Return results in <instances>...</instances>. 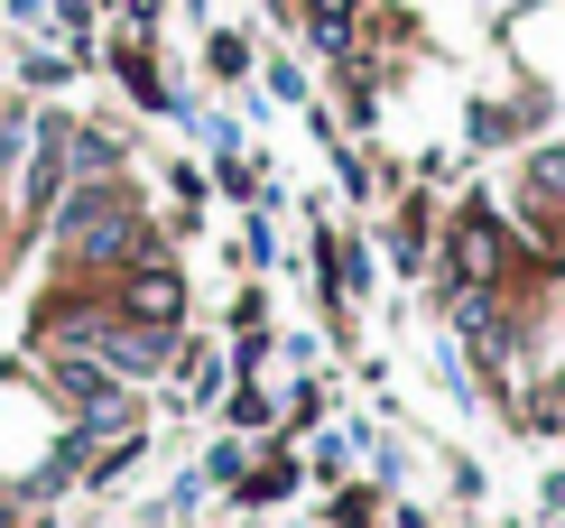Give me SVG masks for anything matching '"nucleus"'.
<instances>
[{"label": "nucleus", "instance_id": "1", "mask_svg": "<svg viewBox=\"0 0 565 528\" xmlns=\"http://www.w3.org/2000/svg\"><path fill=\"white\" fill-rule=\"evenodd\" d=\"M565 130V103H556V84H537V75H501V84H473L463 93V112H455V149L463 158H520L529 139H547Z\"/></svg>", "mask_w": 565, "mask_h": 528}, {"label": "nucleus", "instance_id": "2", "mask_svg": "<svg viewBox=\"0 0 565 528\" xmlns=\"http://www.w3.org/2000/svg\"><path fill=\"white\" fill-rule=\"evenodd\" d=\"M491 196H501V213L520 223V242H529L537 260H556V270H565V130L529 139L520 158H501Z\"/></svg>", "mask_w": 565, "mask_h": 528}, {"label": "nucleus", "instance_id": "3", "mask_svg": "<svg viewBox=\"0 0 565 528\" xmlns=\"http://www.w3.org/2000/svg\"><path fill=\"white\" fill-rule=\"evenodd\" d=\"M436 232H445V196L436 186H398V196H381V232H371V242H381V260L408 287H427V270H436Z\"/></svg>", "mask_w": 565, "mask_h": 528}, {"label": "nucleus", "instance_id": "4", "mask_svg": "<svg viewBox=\"0 0 565 528\" xmlns=\"http://www.w3.org/2000/svg\"><path fill=\"white\" fill-rule=\"evenodd\" d=\"M103 297L121 306V316H139V325H195V287L177 270V242H158V251H139L130 270H111Z\"/></svg>", "mask_w": 565, "mask_h": 528}, {"label": "nucleus", "instance_id": "5", "mask_svg": "<svg viewBox=\"0 0 565 528\" xmlns=\"http://www.w3.org/2000/svg\"><path fill=\"white\" fill-rule=\"evenodd\" d=\"M103 65H111V84H121L139 112H158V122H185V93H177V75H168V56H158V38L111 29V38H103Z\"/></svg>", "mask_w": 565, "mask_h": 528}, {"label": "nucleus", "instance_id": "6", "mask_svg": "<svg viewBox=\"0 0 565 528\" xmlns=\"http://www.w3.org/2000/svg\"><path fill=\"white\" fill-rule=\"evenodd\" d=\"M297 492H306V454H297V436H260V445H250V464L232 473V510H288Z\"/></svg>", "mask_w": 565, "mask_h": 528}, {"label": "nucleus", "instance_id": "7", "mask_svg": "<svg viewBox=\"0 0 565 528\" xmlns=\"http://www.w3.org/2000/svg\"><path fill=\"white\" fill-rule=\"evenodd\" d=\"M168 380H177V408H214V399L232 390V352H223V334H195V325H185Z\"/></svg>", "mask_w": 565, "mask_h": 528}, {"label": "nucleus", "instance_id": "8", "mask_svg": "<svg viewBox=\"0 0 565 528\" xmlns=\"http://www.w3.org/2000/svg\"><path fill=\"white\" fill-rule=\"evenodd\" d=\"M324 158H334V186H343V196L352 204H362V213H381V130H371V139H343V149H324Z\"/></svg>", "mask_w": 565, "mask_h": 528}, {"label": "nucleus", "instance_id": "9", "mask_svg": "<svg viewBox=\"0 0 565 528\" xmlns=\"http://www.w3.org/2000/svg\"><path fill=\"white\" fill-rule=\"evenodd\" d=\"M316 528H390V483H334Z\"/></svg>", "mask_w": 565, "mask_h": 528}, {"label": "nucleus", "instance_id": "10", "mask_svg": "<svg viewBox=\"0 0 565 528\" xmlns=\"http://www.w3.org/2000/svg\"><path fill=\"white\" fill-rule=\"evenodd\" d=\"M214 418L232 426V436H278V390L269 380H232V390L214 399Z\"/></svg>", "mask_w": 565, "mask_h": 528}, {"label": "nucleus", "instance_id": "11", "mask_svg": "<svg viewBox=\"0 0 565 528\" xmlns=\"http://www.w3.org/2000/svg\"><path fill=\"white\" fill-rule=\"evenodd\" d=\"M204 75H214L223 93H242L250 75H260V46H250V29H204Z\"/></svg>", "mask_w": 565, "mask_h": 528}, {"label": "nucleus", "instance_id": "12", "mask_svg": "<svg viewBox=\"0 0 565 528\" xmlns=\"http://www.w3.org/2000/svg\"><path fill=\"white\" fill-rule=\"evenodd\" d=\"M250 84H260L269 103H288V112H306V103H316V75H306V56H297V46L260 56V75H250Z\"/></svg>", "mask_w": 565, "mask_h": 528}, {"label": "nucleus", "instance_id": "13", "mask_svg": "<svg viewBox=\"0 0 565 528\" xmlns=\"http://www.w3.org/2000/svg\"><path fill=\"white\" fill-rule=\"evenodd\" d=\"M232 270L269 278L278 270V213H242V242H232Z\"/></svg>", "mask_w": 565, "mask_h": 528}, {"label": "nucleus", "instance_id": "14", "mask_svg": "<svg viewBox=\"0 0 565 528\" xmlns=\"http://www.w3.org/2000/svg\"><path fill=\"white\" fill-rule=\"evenodd\" d=\"M75 46H19V84L29 93H56V84H75Z\"/></svg>", "mask_w": 565, "mask_h": 528}, {"label": "nucleus", "instance_id": "15", "mask_svg": "<svg viewBox=\"0 0 565 528\" xmlns=\"http://www.w3.org/2000/svg\"><path fill=\"white\" fill-rule=\"evenodd\" d=\"M269 316H278L269 278H242V287H232V306H223V334H269Z\"/></svg>", "mask_w": 565, "mask_h": 528}, {"label": "nucleus", "instance_id": "16", "mask_svg": "<svg viewBox=\"0 0 565 528\" xmlns=\"http://www.w3.org/2000/svg\"><path fill=\"white\" fill-rule=\"evenodd\" d=\"M19 149H29V103H19V93H0V177L19 167Z\"/></svg>", "mask_w": 565, "mask_h": 528}, {"label": "nucleus", "instance_id": "17", "mask_svg": "<svg viewBox=\"0 0 565 528\" xmlns=\"http://www.w3.org/2000/svg\"><path fill=\"white\" fill-rule=\"evenodd\" d=\"M537 510H547V519H565V464L547 473V483H537Z\"/></svg>", "mask_w": 565, "mask_h": 528}, {"label": "nucleus", "instance_id": "18", "mask_svg": "<svg viewBox=\"0 0 565 528\" xmlns=\"http://www.w3.org/2000/svg\"><path fill=\"white\" fill-rule=\"evenodd\" d=\"M10 19H29V29H38V19H46V0H10Z\"/></svg>", "mask_w": 565, "mask_h": 528}, {"label": "nucleus", "instance_id": "19", "mask_svg": "<svg viewBox=\"0 0 565 528\" xmlns=\"http://www.w3.org/2000/svg\"><path fill=\"white\" fill-rule=\"evenodd\" d=\"M0 528H19V492H0Z\"/></svg>", "mask_w": 565, "mask_h": 528}]
</instances>
